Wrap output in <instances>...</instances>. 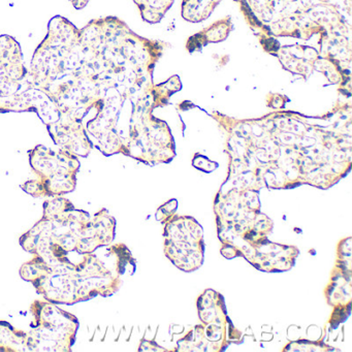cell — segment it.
<instances>
[{
  "label": "cell",
  "instance_id": "cell-1",
  "mask_svg": "<svg viewBox=\"0 0 352 352\" xmlns=\"http://www.w3.org/2000/svg\"><path fill=\"white\" fill-rule=\"evenodd\" d=\"M157 52V43L138 36L119 18H98L78 28L55 16L32 55L30 76L60 116L84 123L98 151L129 156L133 135L156 102L150 98L155 87L146 84Z\"/></svg>",
  "mask_w": 352,
  "mask_h": 352
},
{
  "label": "cell",
  "instance_id": "cell-2",
  "mask_svg": "<svg viewBox=\"0 0 352 352\" xmlns=\"http://www.w3.org/2000/svg\"><path fill=\"white\" fill-rule=\"evenodd\" d=\"M92 216L63 197L47 199L43 217L19 239L23 250L46 261H63L75 252L84 226Z\"/></svg>",
  "mask_w": 352,
  "mask_h": 352
},
{
  "label": "cell",
  "instance_id": "cell-3",
  "mask_svg": "<svg viewBox=\"0 0 352 352\" xmlns=\"http://www.w3.org/2000/svg\"><path fill=\"white\" fill-rule=\"evenodd\" d=\"M36 113L46 126L58 120L54 102L32 83L19 42L0 36V114Z\"/></svg>",
  "mask_w": 352,
  "mask_h": 352
},
{
  "label": "cell",
  "instance_id": "cell-4",
  "mask_svg": "<svg viewBox=\"0 0 352 352\" xmlns=\"http://www.w3.org/2000/svg\"><path fill=\"white\" fill-rule=\"evenodd\" d=\"M30 164L36 179L26 181L20 188L34 199L65 197L77 187L79 157L65 151L38 145L28 150Z\"/></svg>",
  "mask_w": 352,
  "mask_h": 352
},
{
  "label": "cell",
  "instance_id": "cell-5",
  "mask_svg": "<svg viewBox=\"0 0 352 352\" xmlns=\"http://www.w3.org/2000/svg\"><path fill=\"white\" fill-rule=\"evenodd\" d=\"M34 322L28 331L30 352H71L77 340L79 319L76 315L46 300L30 306Z\"/></svg>",
  "mask_w": 352,
  "mask_h": 352
},
{
  "label": "cell",
  "instance_id": "cell-6",
  "mask_svg": "<svg viewBox=\"0 0 352 352\" xmlns=\"http://www.w3.org/2000/svg\"><path fill=\"white\" fill-rule=\"evenodd\" d=\"M164 228V252L182 271H197L204 263V230L195 218L174 216Z\"/></svg>",
  "mask_w": 352,
  "mask_h": 352
},
{
  "label": "cell",
  "instance_id": "cell-7",
  "mask_svg": "<svg viewBox=\"0 0 352 352\" xmlns=\"http://www.w3.org/2000/svg\"><path fill=\"white\" fill-rule=\"evenodd\" d=\"M53 143L78 157L86 158L91 153L94 144L82 121L69 116H60L56 122L47 126Z\"/></svg>",
  "mask_w": 352,
  "mask_h": 352
},
{
  "label": "cell",
  "instance_id": "cell-8",
  "mask_svg": "<svg viewBox=\"0 0 352 352\" xmlns=\"http://www.w3.org/2000/svg\"><path fill=\"white\" fill-rule=\"evenodd\" d=\"M116 236V219L102 208L84 226L75 252L79 255L96 252L112 244Z\"/></svg>",
  "mask_w": 352,
  "mask_h": 352
},
{
  "label": "cell",
  "instance_id": "cell-9",
  "mask_svg": "<svg viewBox=\"0 0 352 352\" xmlns=\"http://www.w3.org/2000/svg\"><path fill=\"white\" fill-rule=\"evenodd\" d=\"M199 316L201 322L206 323H224L230 321L226 315V305L223 296L213 289H207L197 302Z\"/></svg>",
  "mask_w": 352,
  "mask_h": 352
},
{
  "label": "cell",
  "instance_id": "cell-10",
  "mask_svg": "<svg viewBox=\"0 0 352 352\" xmlns=\"http://www.w3.org/2000/svg\"><path fill=\"white\" fill-rule=\"evenodd\" d=\"M327 298L333 306H344L351 302V274L338 271L333 273L327 287Z\"/></svg>",
  "mask_w": 352,
  "mask_h": 352
},
{
  "label": "cell",
  "instance_id": "cell-11",
  "mask_svg": "<svg viewBox=\"0 0 352 352\" xmlns=\"http://www.w3.org/2000/svg\"><path fill=\"white\" fill-rule=\"evenodd\" d=\"M0 351H30L28 345V331L16 329L8 321L0 320Z\"/></svg>",
  "mask_w": 352,
  "mask_h": 352
},
{
  "label": "cell",
  "instance_id": "cell-12",
  "mask_svg": "<svg viewBox=\"0 0 352 352\" xmlns=\"http://www.w3.org/2000/svg\"><path fill=\"white\" fill-rule=\"evenodd\" d=\"M221 0H183L182 16L185 20L199 23L209 18Z\"/></svg>",
  "mask_w": 352,
  "mask_h": 352
},
{
  "label": "cell",
  "instance_id": "cell-13",
  "mask_svg": "<svg viewBox=\"0 0 352 352\" xmlns=\"http://www.w3.org/2000/svg\"><path fill=\"white\" fill-rule=\"evenodd\" d=\"M232 25L230 22V18H226L222 21H218L214 25L210 26L207 30L197 34V36H192L191 40H195V43H188V46L193 45V48L190 51L195 50L197 45L201 44V46L209 44V43L221 42L226 40L232 30Z\"/></svg>",
  "mask_w": 352,
  "mask_h": 352
},
{
  "label": "cell",
  "instance_id": "cell-14",
  "mask_svg": "<svg viewBox=\"0 0 352 352\" xmlns=\"http://www.w3.org/2000/svg\"><path fill=\"white\" fill-rule=\"evenodd\" d=\"M141 12L142 18L148 23H158L172 7L174 0H133Z\"/></svg>",
  "mask_w": 352,
  "mask_h": 352
},
{
  "label": "cell",
  "instance_id": "cell-15",
  "mask_svg": "<svg viewBox=\"0 0 352 352\" xmlns=\"http://www.w3.org/2000/svg\"><path fill=\"white\" fill-rule=\"evenodd\" d=\"M338 271L351 274V238L342 240L338 249Z\"/></svg>",
  "mask_w": 352,
  "mask_h": 352
},
{
  "label": "cell",
  "instance_id": "cell-16",
  "mask_svg": "<svg viewBox=\"0 0 352 352\" xmlns=\"http://www.w3.org/2000/svg\"><path fill=\"white\" fill-rule=\"evenodd\" d=\"M177 207H178L177 199H170V201H166L156 212V219L162 223L166 224L168 220L174 217Z\"/></svg>",
  "mask_w": 352,
  "mask_h": 352
},
{
  "label": "cell",
  "instance_id": "cell-17",
  "mask_svg": "<svg viewBox=\"0 0 352 352\" xmlns=\"http://www.w3.org/2000/svg\"><path fill=\"white\" fill-rule=\"evenodd\" d=\"M89 1L90 0H71L72 5H73V7L75 8L76 10H78V11L87 7Z\"/></svg>",
  "mask_w": 352,
  "mask_h": 352
}]
</instances>
